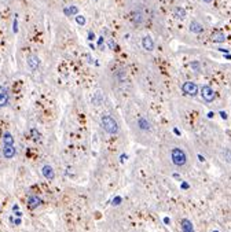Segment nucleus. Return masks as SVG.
Segmentation results:
<instances>
[{"mask_svg":"<svg viewBox=\"0 0 231 232\" xmlns=\"http://www.w3.org/2000/svg\"><path fill=\"white\" fill-rule=\"evenodd\" d=\"M101 124H102V128L106 130L107 133H110V135H114V133L119 132V124H117V121L113 118V117H110V115H103L101 119Z\"/></svg>","mask_w":231,"mask_h":232,"instance_id":"obj_1","label":"nucleus"},{"mask_svg":"<svg viewBox=\"0 0 231 232\" xmlns=\"http://www.w3.org/2000/svg\"><path fill=\"white\" fill-rule=\"evenodd\" d=\"M171 159H172V162H173L176 166H184L187 162L186 153L179 147L172 148V151H171Z\"/></svg>","mask_w":231,"mask_h":232,"instance_id":"obj_2","label":"nucleus"},{"mask_svg":"<svg viewBox=\"0 0 231 232\" xmlns=\"http://www.w3.org/2000/svg\"><path fill=\"white\" fill-rule=\"evenodd\" d=\"M182 91L186 93V95H190V96H195L198 93V87L195 83L193 81H186L184 84L182 85Z\"/></svg>","mask_w":231,"mask_h":232,"instance_id":"obj_3","label":"nucleus"},{"mask_svg":"<svg viewBox=\"0 0 231 232\" xmlns=\"http://www.w3.org/2000/svg\"><path fill=\"white\" fill-rule=\"evenodd\" d=\"M201 96H202V99L205 100V102H213L215 100V91L209 87V85H204L202 88H201Z\"/></svg>","mask_w":231,"mask_h":232,"instance_id":"obj_4","label":"nucleus"},{"mask_svg":"<svg viewBox=\"0 0 231 232\" xmlns=\"http://www.w3.org/2000/svg\"><path fill=\"white\" fill-rule=\"evenodd\" d=\"M131 18H132V22H134V25H135V26H142V25L145 23V15H143L142 10H139V8L132 11V14H131Z\"/></svg>","mask_w":231,"mask_h":232,"instance_id":"obj_5","label":"nucleus"},{"mask_svg":"<svg viewBox=\"0 0 231 232\" xmlns=\"http://www.w3.org/2000/svg\"><path fill=\"white\" fill-rule=\"evenodd\" d=\"M39 65H40V59L37 55H29L28 57V66L30 68L32 72H36L39 69Z\"/></svg>","mask_w":231,"mask_h":232,"instance_id":"obj_6","label":"nucleus"},{"mask_svg":"<svg viewBox=\"0 0 231 232\" xmlns=\"http://www.w3.org/2000/svg\"><path fill=\"white\" fill-rule=\"evenodd\" d=\"M8 103V91L6 87L0 85V107H4Z\"/></svg>","mask_w":231,"mask_h":232,"instance_id":"obj_7","label":"nucleus"},{"mask_svg":"<svg viewBox=\"0 0 231 232\" xmlns=\"http://www.w3.org/2000/svg\"><path fill=\"white\" fill-rule=\"evenodd\" d=\"M142 45H143V48L146 51H153L154 50V41H153V39L150 36H145L142 39Z\"/></svg>","mask_w":231,"mask_h":232,"instance_id":"obj_8","label":"nucleus"},{"mask_svg":"<svg viewBox=\"0 0 231 232\" xmlns=\"http://www.w3.org/2000/svg\"><path fill=\"white\" fill-rule=\"evenodd\" d=\"M41 172H43V176H44L47 180H52V179L55 177L54 169L51 168L50 165H44V166H43V169H41Z\"/></svg>","mask_w":231,"mask_h":232,"instance_id":"obj_9","label":"nucleus"},{"mask_svg":"<svg viewBox=\"0 0 231 232\" xmlns=\"http://www.w3.org/2000/svg\"><path fill=\"white\" fill-rule=\"evenodd\" d=\"M3 155H4V158L11 159L15 155V147L14 146H3Z\"/></svg>","mask_w":231,"mask_h":232,"instance_id":"obj_10","label":"nucleus"},{"mask_svg":"<svg viewBox=\"0 0 231 232\" xmlns=\"http://www.w3.org/2000/svg\"><path fill=\"white\" fill-rule=\"evenodd\" d=\"M182 225V231L183 232H194V227H193V222L189 218H183L180 222Z\"/></svg>","mask_w":231,"mask_h":232,"instance_id":"obj_11","label":"nucleus"},{"mask_svg":"<svg viewBox=\"0 0 231 232\" xmlns=\"http://www.w3.org/2000/svg\"><path fill=\"white\" fill-rule=\"evenodd\" d=\"M190 30H191L193 33H202L204 26L198 22V21H191V23H190Z\"/></svg>","mask_w":231,"mask_h":232,"instance_id":"obj_12","label":"nucleus"},{"mask_svg":"<svg viewBox=\"0 0 231 232\" xmlns=\"http://www.w3.org/2000/svg\"><path fill=\"white\" fill-rule=\"evenodd\" d=\"M138 126L143 130H150V128H151V126H150V122H149L146 118H143V117H141V118L138 119Z\"/></svg>","mask_w":231,"mask_h":232,"instance_id":"obj_13","label":"nucleus"},{"mask_svg":"<svg viewBox=\"0 0 231 232\" xmlns=\"http://www.w3.org/2000/svg\"><path fill=\"white\" fill-rule=\"evenodd\" d=\"M40 205V199L37 198V197H29L28 198V206L30 207V209H36L37 206Z\"/></svg>","mask_w":231,"mask_h":232,"instance_id":"obj_14","label":"nucleus"},{"mask_svg":"<svg viewBox=\"0 0 231 232\" xmlns=\"http://www.w3.org/2000/svg\"><path fill=\"white\" fill-rule=\"evenodd\" d=\"M212 40L215 43H223V41H226V34L223 32H215L212 34Z\"/></svg>","mask_w":231,"mask_h":232,"instance_id":"obj_15","label":"nucleus"},{"mask_svg":"<svg viewBox=\"0 0 231 232\" xmlns=\"http://www.w3.org/2000/svg\"><path fill=\"white\" fill-rule=\"evenodd\" d=\"M3 144L4 146H14V137L10 132H6L3 136Z\"/></svg>","mask_w":231,"mask_h":232,"instance_id":"obj_16","label":"nucleus"},{"mask_svg":"<svg viewBox=\"0 0 231 232\" xmlns=\"http://www.w3.org/2000/svg\"><path fill=\"white\" fill-rule=\"evenodd\" d=\"M173 12H175V17L178 18V19H184V18H186V10L182 8V7H175Z\"/></svg>","mask_w":231,"mask_h":232,"instance_id":"obj_17","label":"nucleus"},{"mask_svg":"<svg viewBox=\"0 0 231 232\" xmlns=\"http://www.w3.org/2000/svg\"><path fill=\"white\" fill-rule=\"evenodd\" d=\"M221 158H223V161L231 164V150L230 148H223V150H221Z\"/></svg>","mask_w":231,"mask_h":232,"instance_id":"obj_18","label":"nucleus"},{"mask_svg":"<svg viewBox=\"0 0 231 232\" xmlns=\"http://www.w3.org/2000/svg\"><path fill=\"white\" fill-rule=\"evenodd\" d=\"M63 12H65L66 15H76V14L79 12V8H77L76 6H69L63 10Z\"/></svg>","mask_w":231,"mask_h":232,"instance_id":"obj_19","label":"nucleus"},{"mask_svg":"<svg viewBox=\"0 0 231 232\" xmlns=\"http://www.w3.org/2000/svg\"><path fill=\"white\" fill-rule=\"evenodd\" d=\"M92 102L95 103V104H101L102 103V96H101V92H98L95 96H94V99H92Z\"/></svg>","mask_w":231,"mask_h":232,"instance_id":"obj_20","label":"nucleus"},{"mask_svg":"<svg viewBox=\"0 0 231 232\" xmlns=\"http://www.w3.org/2000/svg\"><path fill=\"white\" fill-rule=\"evenodd\" d=\"M76 22L83 26V25H85V18L81 17V15H77V17H76Z\"/></svg>","mask_w":231,"mask_h":232,"instance_id":"obj_21","label":"nucleus"},{"mask_svg":"<svg viewBox=\"0 0 231 232\" xmlns=\"http://www.w3.org/2000/svg\"><path fill=\"white\" fill-rule=\"evenodd\" d=\"M107 44H109V47H110V50H116V43H114L112 39L107 40Z\"/></svg>","mask_w":231,"mask_h":232,"instance_id":"obj_22","label":"nucleus"},{"mask_svg":"<svg viewBox=\"0 0 231 232\" xmlns=\"http://www.w3.org/2000/svg\"><path fill=\"white\" fill-rule=\"evenodd\" d=\"M14 32H15V33L18 32V21H17V17H15V19H14Z\"/></svg>","mask_w":231,"mask_h":232,"instance_id":"obj_23","label":"nucleus"},{"mask_svg":"<svg viewBox=\"0 0 231 232\" xmlns=\"http://www.w3.org/2000/svg\"><path fill=\"white\" fill-rule=\"evenodd\" d=\"M191 66H193L194 69H197V70L199 69V65H198V62H193V63H191Z\"/></svg>","mask_w":231,"mask_h":232,"instance_id":"obj_24","label":"nucleus"},{"mask_svg":"<svg viewBox=\"0 0 231 232\" xmlns=\"http://www.w3.org/2000/svg\"><path fill=\"white\" fill-rule=\"evenodd\" d=\"M94 37H95V36H94V33H92V32H90V33H88V39H90V40H92V39H94Z\"/></svg>","mask_w":231,"mask_h":232,"instance_id":"obj_25","label":"nucleus"},{"mask_svg":"<svg viewBox=\"0 0 231 232\" xmlns=\"http://www.w3.org/2000/svg\"><path fill=\"white\" fill-rule=\"evenodd\" d=\"M220 114H221V117H223V118H227V114L226 113H220Z\"/></svg>","mask_w":231,"mask_h":232,"instance_id":"obj_26","label":"nucleus"},{"mask_svg":"<svg viewBox=\"0 0 231 232\" xmlns=\"http://www.w3.org/2000/svg\"><path fill=\"white\" fill-rule=\"evenodd\" d=\"M202 1H205V3H212L213 0H202Z\"/></svg>","mask_w":231,"mask_h":232,"instance_id":"obj_27","label":"nucleus"}]
</instances>
